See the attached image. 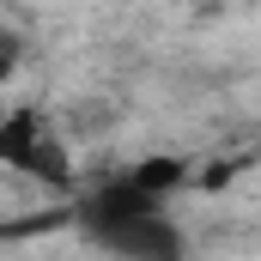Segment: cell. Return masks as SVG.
I'll return each instance as SVG.
<instances>
[{
    "instance_id": "obj_2",
    "label": "cell",
    "mask_w": 261,
    "mask_h": 261,
    "mask_svg": "<svg viewBox=\"0 0 261 261\" xmlns=\"http://www.w3.org/2000/svg\"><path fill=\"white\" fill-rule=\"evenodd\" d=\"M0 164L31 170V176H49V182H67L61 152L43 140V116H31V110H6L0 116Z\"/></svg>"
},
{
    "instance_id": "obj_1",
    "label": "cell",
    "mask_w": 261,
    "mask_h": 261,
    "mask_svg": "<svg viewBox=\"0 0 261 261\" xmlns=\"http://www.w3.org/2000/svg\"><path fill=\"white\" fill-rule=\"evenodd\" d=\"M85 231L122 261H182V231L158 213V200L140 195L134 182H116V189H97L85 200Z\"/></svg>"
},
{
    "instance_id": "obj_4",
    "label": "cell",
    "mask_w": 261,
    "mask_h": 261,
    "mask_svg": "<svg viewBox=\"0 0 261 261\" xmlns=\"http://www.w3.org/2000/svg\"><path fill=\"white\" fill-rule=\"evenodd\" d=\"M0 116H6V103H0Z\"/></svg>"
},
{
    "instance_id": "obj_3",
    "label": "cell",
    "mask_w": 261,
    "mask_h": 261,
    "mask_svg": "<svg viewBox=\"0 0 261 261\" xmlns=\"http://www.w3.org/2000/svg\"><path fill=\"white\" fill-rule=\"evenodd\" d=\"M134 189H140V195H164V189H176V182H182V164H176V158H146V164H140V170H134L128 176Z\"/></svg>"
}]
</instances>
